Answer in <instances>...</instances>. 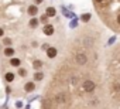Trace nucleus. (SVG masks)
<instances>
[{"label":"nucleus","mask_w":120,"mask_h":109,"mask_svg":"<svg viewBox=\"0 0 120 109\" xmlns=\"http://www.w3.org/2000/svg\"><path fill=\"white\" fill-rule=\"evenodd\" d=\"M35 88H37V86H35V82H34V81H28V82L24 84V88H23V89H24L27 93H31V92L35 91Z\"/></svg>","instance_id":"6"},{"label":"nucleus","mask_w":120,"mask_h":109,"mask_svg":"<svg viewBox=\"0 0 120 109\" xmlns=\"http://www.w3.org/2000/svg\"><path fill=\"white\" fill-rule=\"evenodd\" d=\"M28 26H30V28H37L40 26V20L37 17H31L30 21H28Z\"/></svg>","instance_id":"11"},{"label":"nucleus","mask_w":120,"mask_h":109,"mask_svg":"<svg viewBox=\"0 0 120 109\" xmlns=\"http://www.w3.org/2000/svg\"><path fill=\"white\" fill-rule=\"evenodd\" d=\"M112 89H113L114 92H120V82H119V81H114L113 85H112Z\"/></svg>","instance_id":"17"},{"label":"nucleus","mask_w":120,"mask_h":109,"mask_svg":"<svg viewBox=\"0 0 120 109\" xmlns=\"http://www.w3.org/2000/svg\"><path fill=\"white\" fill-rule=\"evenodd\" d=\"M16 106H17V108H23V102H20V101L16 102Z\"/></svg>","instance_id":"24"},{"label":"nucleus","mask_w":120,"mask_h":109,"mask_svg":"<svg viewBox=\"0 0 120 109\" xmlns=\"http://www.w3.org/2000/svg\"><path fill=\"white\" fill-rule=\"evenodd\" d=\"M33 81L34 82H40V81H42L44 78H45V74L42 72V71H37V72H34V75H33Z\"/></svg>","instance_id":"10"},{"label":"nucleus","mask_w":120,"mask_h":109,"mask_svg":"<svg viewBox=\"0 0 120 109\" xmlns=\"http://www.w3.org/2000/svg\"><path fill=\"white\" fill-rule=\"evenodd\" d=\"M27 13H28L31 17H35V16L38 14V6H37V4H31V6H28Z\"/></svg>","instance_id":"7"},{"label":"nucleus","mask_w":120,"mask_h":109,"mask_svg":"<svg viewBox=\"0 0 120 109\" xmlns=\"http://www.w3.org/2000/svg\"><path fill=\"white\" fill-rule=\"evenodd\" d=\"M42 33H44L45 35L51 37V35H54V33H55V27H54L52 24L47 23V24H44V27H42Z\"/></svg>","instance_id":"4"},{"label":"nucleus","mask_w":120,"mask_h":109,"mask_svg":"<svg viewBox=\"0 0 120 109\" xmlns=\"http://www.w3.org/2000/svg\"><path fill=\"white\" fill-rule=\"evenodd\" d=\"M3 35H4V30L0 27V37H3Z\"/></svg>","instance_id":"27"},{"label":"nucleus","mask_w":120,"mask_h":109,"mask_svg":"<svg viewBox=\"0 0 120 109\" xmlns=\"http://www.w3.org/2000/svg\"><path fill=\"white\" fill-rule=\"evenodd\" d=\"M117 61H119V64H120V55H117Z\"/></svg>","instance_id":"28"},{"label":"nucleus","mask_w":120,"mask_h":109,"mask_svg":"<svg viewBox=\"0 0 120 109\" xmlns=\"http://www.w3.org/2000/svg\"><path fill=\"white\" fill-rule=\"evenodd\" d=\"M42 67H44V62H42L41 60H34V61H33V68H34L35 71H41Z\"/></svg>","instance_id":"12"},{"label":"nucleus","mask_w":120,"mask_h":109,"mask_svg":"<svg viewBox=\"0 0 120 109\" xmlns=\"http://www.w3.org/2000/svg\"><path fill=\"white\" fill-rule=\"evenodd\" d=\"M42 106H44L45 109H49V99H44V102H42Z\"/></svg>","instance_id":"20"},{"label":"nucleus","mask_w":120,"mask_h":109,"mask_svg":"<svg viewBox=\"0 0 120 109\" xmlns=\"http://www.w3.org/2000/svg\"><path fill=\"white\" fill-rule=\"evenodd\" d=\"M75 62L79 65V67H83L88 64V55L83 52H78L76 55H75Z\"/></svg>","instance_id":"3"},{"label":"nucleus","mask_w":120,"mask_h":109,"mask_svg":"<svg viewBox=\"0 0 120 109\" xmlns=\"http://www.w3.org/2000/svg\"><path fill=\"white\" fill-rule=\"evenodd\" d=\"M31 47H34V48L38 47V43H37V41H33V43H31Z\"/></svg>","instance_id":"26"},{"label":"nucleus","mask_w":120,"mask_h":109,"mask_svg":"<svg viewBox=\"0 0 120 109\" xmlns=\"http://www.w3.org/2000/svg\"><path fill=\"white\" fill-rule=\"evenodd\" d=\"M9 64H10L11 67H14V68H19V67H21V60H20L19 57H11V58L9 60Z\"/></svg>","instance_id":"8"},{"label":"nucleus","mask_w":120,"mask_h":109,"mask_svg":"<svg viewBox=\"0 0 120 109\" xmlns=\"http://www.w3.org/2000/svg\"><path fill=\"white\" fill-rule=\"evenodd\" d=\"M76 24H78V19H74L71 23V27H76Z\"/></svg>","instance_id":"22"},{"label":"nucleus","mask_w":120,"mask_h":109,"mask_svg":"<svg viewBox=\"0 0 120 109\" xmlns=\"http://www.w3.org/2000/svg\"><path fill=\"white\" fill-rule=\"evenodd\" d=\"M19 75H20V77H23V78H24V77H27V70H26L24 67H19Z\"/></svg>","instance_id":"18"},{"label":"nucleus","mask_w":120,"mask_h":109,"mask_svg":"<svg viewBox=\"0 0 120 109\" xmlns=\"http://www.w3.org/2000/svg\"><path fill=\"white\" fill-rule=\"evenodd\" d=\"M93 2H95V3H96V4H102V3H103V2H105V0H93Z\"/></svg>","instance_id":"25"},{"label":"nucleus","mask_w":120,"mask_h":109,"mask_svg":"<svg viewBox=\"0 0 120 109\" xmlns=\"http://www.w3.org/2000/svg\"><path fill=\"white\" fill-rule=\"evenodd\" d=\"M11 44H13V40H11L10 37L3 38V45H6V47H11Z\"/></svg>","instance_id":"16"},{"label":"nucleus","mask_w":120,"mask_h":109,"mask_svg":"<svg viewBox=\"0 0 120 109\" xmlns=\"http://www.w3.org/2000/svg\"><path fill=\"white\" fill-rule=\"evenodd\" d=\"M69 99V92L67 91H59L54 95V102L58 103V105H62V103H67Z\"/></svg>","instance_id":"1"},{"label":"nucleus","mask_w":120,"mask_h":109,"mask_svg":"<svg viewBox=\"0 0 120 109\" xmlns=\"http://www.w3.org/2000/svg\"><path fill=\"white\" fill-rule=\"evenodd\" d=\"M42 2H44V0H34V4H37V6H38V4H41Z\"/></svg>","instance_id":"23"},{"label":"nucleus","mask_w":120,"mask_h":109,"mask_svg":"<svg viewBox=\"0 0 120 109\" xmlns=\"http://www.w3.org/2000/svg\"><path fill=\"white\" fill-rule=\"evenodd\" d=\"M49 47H51V45H49V43H44V44L41 45V50H44V51H47V50H48Z\"/></svg>","instance_id":"21"},{"label":"nucleus","mask_w":120,"mask_h":109,"mask_svg":"<svg viewBox=\"0 0 120 109\" xmlns=\"http://www.w3.org/2000/svg\"><path fill=\"white\" fill-rule=\"evenodd\" d=\"M90 19H92V14H90V13H83V14L81 16V21H82V23H89Z\"/></svg>","instance_id":"15"},{"label":"nucleus","mask_w":120,"mask_h":109,"mask_svg":"<svg viewBox=\"0 0 120 109\" xmlns=\"http://www.w3.org/2000/svg\"><path fill=\"white\" fill-rule=\"evenodd\" d=\"M45 54H47V57L49 58V60H54L56 55H58V50H56V47H49L47 51H45Z\"/></svg>","instance_id":"5"},{"label":"nucleus","mask_w":120,"mask_h":109,"mask_svg":"<svg viewBox=\"0 0 120 109\" xmlns=\"http://www.w3.org/2000/svg\"><path fill=\"white\" fill-rule=\"evenodd\" d=\"M48 19H49V17H48L45 13H44V14H42V16H41L38 20H40V23H42V24H47V23H48Z\"/></svg>","instance_id":"19"},{"label":"nucleus","mask_w":120,"mask_h":109,"mask_svg":"<svg viewBox=\"0 0 120 109\" xmlns=\"http://www.w3.org/2000/svg\"><path fill=\"white\" fill-rule=\"evenodd\" d=\"M3 54H4V57L11 58V57H14L16 51H14V48H13V47H6V48H4V51H3Z\"/></svg>","instance_id":"9"},{"label":"nucleus","mask_w":120,"mask_h":109,"mask_svg":"<svg viewBox=\"0 0 120 109\" xmlns=\"http://www.w3.org/2000/svg\"><path fill=\"white\" fill-rule=\"evenodd\" d=\"M82 89H83L85 92H88V93H92V92H95V89H96V82H95L93 79H85V81L82 82Z\"/></svg>","instance_id":"2"},{"label":"nucleus","mask_w":120,"mask_h":109,"mask_svg":"<svg viewBox=\"0 0 120 109\" xmlns=\"http://www.w3.org/2000/svg\"><path fill=\"white\" fill-rule=\"evenodd\" d=\"M45 14H47L48 17H55V16H56V9H55V7H52V6H49V7H47Z\"/></svg>","instance_id":"14"},{"label":"nucleus","mask_w":120,"mask_h":109,"mask_svg":"<svg viewBox=\"0 0 120 109\" xmlns=\"http://www.w3.org/2000/svg\"><path fill=\"white\" fill-rule=\"evenodd\" d=\"M4 79H6V82H13L14 79H16V74L14 72H11V71H9V72H6L4 74Z\"/></svg>","instance_id":"13"}]
</instances>
